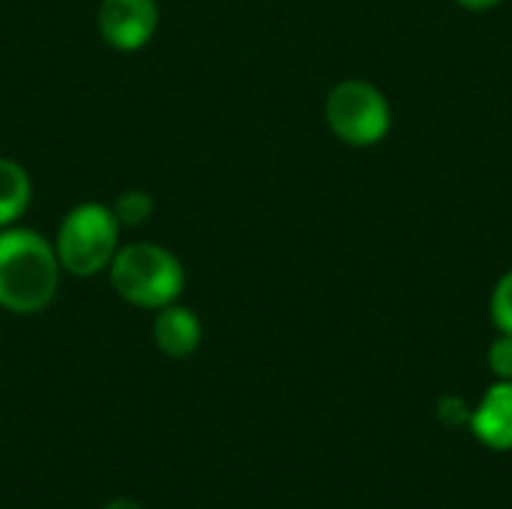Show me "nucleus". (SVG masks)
<instances>
[{
	"instance_id": "nucleus-9",
	"label": "nucleus",
	"mask_w": 512,
	"mask_h": 509,
	"mask_svg": "<svg viewBox=\"0 0 512 509\" xmlns=\"http://www.w3.org/2000/svg\"><path fill=\"white\" fill-rule=\"evenodd\" d=\"M114 219L120 222V228H135L144 225L153 216V195L144 189H126L114 204H111Z\"/></svg>"
},
{
	"instance_id": "nucleus-7",
	"label": "nucleus",
	"mask_w": 512,
	"mask_h": 509,
	"mask_svg": "<svg viewBox=\"0 0 512 509\" xmlns=\"http://www.w3.org/2000/svg\"><path fill=\"white\" fill-rule=\"evenodd\" d=\"M201 336H204V330H201V321L192 309L177 306V303L156 309L153 342L165 357L183 360V357L195 354L201 345Z\"/></svg>"
},
{
	"instance_id": "nucleus-6",
	"label": "nucleus",
	"mask_w": 512,
	"mask_h": 509,
	"mask_svg": "<svg viewBox=\"0 0 512 509\" xmlns=\"http://www.w3.org/2000/svg\"><path fill=\"white\" fill-rule=\"evenodd\" d=\"M474 438L498 453L512 450V381L492 384L468 420Z\"/></svg>"
},
{
	"instance_id": "nucleus-4",
	"label": "nucleus",
	"mask_w": 512,
	"mask_h": 509,
	"mask_svg": "<svg viewBox=\"0 0 512 509\" xmlns=\"http://www.w3.org/2000/svg\"><path fill=\"white\" fill-rule=\"evenodd\" d=\"M324 120L348 147H375L390 135L393 108L372 81L345 78L327 93Z\"/></svg>"
},
{
	"instance_id": "nucleus-10",
	"label": "nucleus",
	"mask_w": 512,
	"mask_h": 509,
	"mask_svg": "<svg viewBox=\"0 0 512 509\" xmlns=\"http://www.w3.org/2000/svg\"><path fill=\"white\" fill-rule=\"evenodd\" d=\"M489 318L498 327V333H510L512 336V270H507L489 300Z\"/></svg>"
},
{
	"instance_id": "nucleus-5",
	"label": "nucleus",
	"mask_w": 512,
	"mask_h": 509,
	"mask_svg": "<svg viewBox=\"0 0 512 509\" xmlns=\"http://www.w3.org/2000/svg\"><path fill=\"white\" fill-rule=\"evenodd\" d=\"M96 27L114 51H138L159 27V6L156 0H102Z\"/></svg>"
},
{
	"instance_id": "nucleus-3",
	"label": "nucleus",
	"mask_w": 512,
	"mask_h": 509,
	"mask_svg": "<svg viewBox=\"0 0 512 509\" xmlns=\"http://www.w3.org/2000/svg\"><path fill=\"white\" fill-rule=\"evenodd\" d=\"M117 240H120V222L114 219L108 204L84 201L72 207L63 216L54 240L60 270L78 279H90L108 270V264L120 249Z\"/></svg>"
},
{
	"instance_id": "nucleus-14",
	"label": "nucleus",
	"mask_w": 512,
	"mask_h": 509,
	"mask_svg": "<svg viewBox=\"0 0 512 509\" xmlns=\"http://www.w3.org/2000/svg\"><path fill=\"white\" fill-rule=\"evenodd\" d=\"M105 509H144L141 504H135V501H129V498H117V501H111Z\"/></svg>"
},
{
	"instance_id": "nucleus-12",
	"label": "nucleus",
	"mask_w": 512,
	"mask_h": 509,
	"mask_svg": "<svg viewBox=\"0 0 512 509\" xmlns=\"http://www.w3.org/2000/svg\"><path fill=\"white\" fill-rule=\"evenodd\" d=\"M438 414H441V420H444L447 426H462V423L471 420V411H468V405H465L459 396H444V399L438 402Z\"/></svg>"
},
{
	"instance_id": "nucleus-2",
	"label": "nucleus",
	"mask_w": 512,
	"mask_h": 509,
	"mask_svg": "<svg viewBox=\"0 0 512 509\" xmlns=\"http://www.w3.org/2000/svg\"><path fill=\"white\" fill-rule=\"evenodd\" d=\"M108 279L117 297L138 309L171 306L186 288V270L180 258L156 243L120 246L108 264Z\"/></svg>"
},
{
	"instance_id": "nucleus-1",
	"label": "nucleus",
	"mask_w": 512,
	"mask_h": 509,
	"mask_svg": "<svg viewBox=\"0 0 512 509\" xmlns=\"http://www.w3.org/2000/svg\"><path fill=\"white\" fill-rule=\"evenodd\" d=\"M60 285L54 246L30 228H0V309L12 315L42 312Z\"/></svg>"
},
{
	"instance_id": "nucleus-13",
	"label": "nucleus",
	"mask_w": 512,
	"mask_h": 509,
	"mask_svg": "<svg viewBox=\"0 0 512 509\" xmlns=\"http://www.w3.org/2000/svg\"><path fill=\"white\" fill-rule=\"evenodd\" d=\"M462 9H468V12H489V9H495L498 3H504V0H456Z\"/></svg>"
},
{
	"instance_id": "nucleus-8",
	"label": "nucleus",
	"mask_w": 512,
	"mask_h": 509,
	"mask_svg": "<svg viewBox=\"0 0 512 509\" xmlns=\"http://www.w3.org/2000/svg\"><path fill=\"white\" fill-rule=\"evenodd\" d=\"M33 183L24 165L15 159H0V228L15 225L30 207Z\"/></svg>"
},
{
	"instance_id": "nucleus-11",
	"label": "nucleus",
	"mask_w": 512,
	"mask_h": 509,
	"mask_svg": "<svg viewBox=\"0 0 512 509\" xmlns=\"http://www.w3.org/2000/svg\"><path fill=\"white\" fill-rule=\"evenodd\" d=\"M489 369L495 372L498 381H512V336L501 333L492 345H489Z\"/></svg>"
}]
</instances>
